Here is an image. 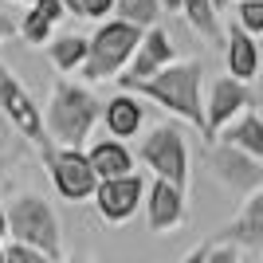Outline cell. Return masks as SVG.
I'll return each instance as SVG.
<instances>
[{
    "label": "cell",
    "instance_id": "27",
    "mask_svg": "<svg viewBox=\"0 0 263 263\" xmlns=\"http://www.w3.org/2000/svg\"><path fill=\"white\" fill-rule=\"evenodd\" d=\"M12 35H16V24H12L8 12H0V44H4V40H12Z\"/></svg>",
    "mask_w": 263,
    "mask_h": 263
},
{
    "label": "cell",
    "instance_id": "11",
    "mask_svg": "<svg viewBox=\"0 0 263 263\" xmlns=\"http://www.w3.org/2000/svg\"><path fill=\"white\" fill-rule=\"evenodd\" d=\"M169 63H173V40H169V32H165V28L142 32V44L134 51L126 75H118V90L130 87V83H142V79H154L157 71H165Z\"/></svg>",
    "mask_w": 263,
    "mask_h": 263
},
{
    "label": "cell",
    "instance_id": "4",
    "mask_svg": "<svg viewBox=\"0 0 263 263\" xmlns=\"http://www.w3.org/2000/svg\"><path fill=\"white\" fill-rule=\"evenodd\" d=\"M138 44H142V28H134V24H126V20H106L99 32L87 40V63L79 67L83 79H90V83L118 79L122 67H130Z\"/></svg>",
    "mask_w": 263,
    "mask_h": 263
},
{
    "label": "cell",
    "instance_id": "36",
    "mask_svg": "<svg viewBox=\"0 0 263 263\" xmlns=\"http://www.w3.org/2000/svg\"><path fill=\"white\" fill-rule=\"evenodd\" d=\"M0 263H4V248H0Z\"/></svg>",
    "mask_w": 263,
    "mask_h": 263
},
{
    "label": "cell",
    "instance_id": "15",
    "mask_svg": "<svg viewBox=\"0 0 263 263\" xmlns=\"http://www.w3.org/2000/svg\"><path fill=\"white\" fill-rule=\"evenodd\" d=\"M102 122H106V130H110L114 142H118V138H134L145 122V106L134 99V95L118 90L110 102H102Z\"/></svg>",
    "mask_w": 263,
    "mask_h": 263
},
{
    "label": "cell",
    "instance_id": "19",
    "mask_svg": "<svg viewBox=\"0 0 263 263\" xmlns=\"http://www.w3.org/2000/svg\"><path fill=\"white\" fill-rule=\"evenodd\" d=\"M47 59L59 71H79V67L87 63V40L83 35H59V40L47 44Z\"/></svg>",
    "mask_w": 263,
    "mask_h": 263
},
{
    "label": "cell",
    "instance_id": "30",
    "mask_svg": "<svg viewBox=\"0 0 263 263\" xmlns=\"http://www.w3.org/2000/svg\"><path fill=\"white\" fill-rule=\"evenodd\" d=\"M59 4H63L67 16H83V4H79V0H59Z\"/></svg>",
    "mask_w": 263,
    "mask_h": 263
},
{
    "label": "cell",
    "instance_id": "1",
    "mask_svg": "<svg viewBox=\"0 0 263 263\" xmlns=\"http://www.w3.org/2000/svg\"><path fill=\"white\" fill-rule=\"evenodd\" d=\"M200 83H204V63L200 59H173V63L157 71L154 79L130 83L122 87L134 99H149L157 106H165L169 114H177L181 122L197 126L204 134V99H200Z\"/></svg>",
    "mask_w": 263,
    "mask_h": 263
},
{
    "label": "cell",
    "instance_id": "6",
    "mask_svg": "<svg viewBox=\"0 0 263 263\" xmlns=\"http://www.w3.org/2000/svg\"><path fill=\"white\" fill-rule=\"evenodd\" d=\"M40 154H44V165H47V173H51L55 193H59L63 200L83 204V200L95 197L99 177H95V169H90V161H87L83 149H55V145H47V149H40Z\"/></svg>",
    "mask_w": 263,
    "mask_h": 263
},
{
    "label": "cell",
    "instance_id": "17",
    "mask_svg": "<svg viewBox=\"0 0 263 263\" xmlns=\"http://www.w3.org/2000/svg\"><path fill=\"white\" fill-rule=\"evenodd\" d=\"M216 138H220V145H232V149H240V154L255 157L263 165V118L255 110H243L240 118L232 122V126H224Z\"/></svg>",
    "mask_w": 263,
    "mask_h": 263
},
{
    "label": "cell",
    "instance_id": "25",
    "mask_svg": "<svg viewBox=\"0 0 263 263\" xmlns=\"http://www.w3.org/2000/svg\"><path fill=\"white\" fill-rule=\"evenodd\" d=\"M79 4H83L87 20H106L110 12H114V0H79Z\"/></svg>",
    "mask_w": 263,
    "mask_h": 263
},
{
    "label": "cell",
    "instance_id": "33",
    "mask_svg": "<svg viewBox=\"0 0 263 263\" xmlns=\"http://www.w3.org/2000/svg\"><path fill=\"white\" fill-rule=\"evenodd\" d=\"M8 236V220H4V209H0V240Z\"/></svg>",
    "mask_w": 263,
    "mask_h": 263
},
{
    "label": "cell",
    "instance_id": "13",
    "mask_svg": "<svg viewBox=\"0 0 263 263\" xmlns=\"http://www.w3.org/2000/svg\"><path fill=\"white\" fill-rule=\"evenodd\" d=\"M216 243H232V248H252L259 252L263 248V189L252 193V197H243V209L236 212L228 228L216 232Z\"/></svg>",
    "mask_w": 263,
    "mask_h": 263
},
{
    "label": "cell",
    "instance_id": "35",
    "mask_svg": "<svg viewBox=\"0 0 263 263\" xmlns=\"http://www.w3.org/2000/svg\"><path fill=\"white\" fill-rule=\"evenodd\" d=\"M12 4H32V0H12Z\"/></svg>",
    "mask_w": 263,
    "mask_h": 263
},
{
    "label": "cell",
    "instance_id": "23",
    "mask_svg": "<svg viewBox=\"0 0 263 263\" xmlns=\"http://www.w3.org/2000/svg\"><path fill=\"white\" fill-rule=\"evenodd\" d=\"M4 263H51V259H44L40 252L24 248V243H8L4 248Z\"/></svg>",
    "mask_w": 263,
    "mask_h": 263
},
{
    "label": "cell",
    "instance_id": "2",
    "mask_svg": "<svg viewBox=\"0 0 263 263\" xmlns=\"http://www.w3.org/2000/svg\"><path fill=\"white\" fill-rule=\"evenodd\" d=\"M99 118H102V102L87 87L63 83V79L51 87V99L44 110V130L55 149H83V142L90 138Z\"/></svg>",
    "mask_w": 263,
    "mask_h": 263
},
{
    "label": "cell",
    "instance_id": "34",
    "mask_svg": "<svg viewBox=\"0 0 263 263\" xmlns=\"http://www.w3.org/2000/svg\"><path fill=\"white\" fill-rule=\"evenodd\" d=\"M67 263H95V259H67Z\"/></svg>",
    "mask_w": 263,
    "mask_h": 263
},
{
    "label": "cell",
    "instance_id": "5",
    "mask_svg": "<svg viewBox=\"0 0 263 263\" xmlns=\"http://www.w3.org/2000/svg\"><path fill=\"white\" fill-rule=\"evenodd\" d=\"M138 157L154 169V181H169L181 193L189 189V145H185V134L173 122H161L145 134L142 145H138Z\"/></svg>",
    "mask_w": 263,
    "mask_h": 263
},
{
    "label": "cell",
    "instance_id": "31",
    "mask_svg": "<svg viewBox=\"0 0 263 263\" xmlns=\"http://www.w3.org/2000/svg\"><path fill=\"white\" fill-rule=\"evenodd\" d=\"M161 4V12H181V0H157Z\"/></svg>",
    "mask_w": 263,
    "mask_h": 263
},
{
    "label": "cell",
    "instance_id": "29",
    "mask_svg": "<svg viewBox=\"0 0 263 263\" xmlns=\"http://www.w3.org/2000/svg\"><path fill=\"white\" fill-rule=\"evenodd\" d=\"M8 118H4V114H0V154H4V149H8Z\"/></svg>",
    "mask_w": 263,
    "mask_h": 263
},
{
    "label": "cell",
    "instance_id": "18",
    "mask_svg": "<svg viewBox=\"0 0 263 263\" xmlns=\"http://www.w3.org/2000/svg\"><path fill=\"white\" fill-rule=\"evenodd\" d=\"M181 16H185L189 28L200 32L209 44H220V40H224V32H220V16L212 12L209 0H181Z\"/></svg>",
    "mask_w": 263,
    "mask_h": 263
},
{
    "label": "cell",
    "instance_id": "16",
    "mask_svg": "<svg viewBox=\"0 0 263 263\" xmlns=\"http://www.w3.org/2000/svg\"><path fill=\"white\" fill-rule=\"evenodd\" d=\"M87 161H90V169H95L99 181H118V177H130L134 173V154L122 142H114V138L95 142L87 149Z\"/></svg>",
    "mask_w": 263,
    "mask_h": 263
},
{
    "label": "cell",
    "instance_id": "10",
    "mask_svg": "<svg viewBox=\"0 0 263 263\" xmlns=\"http://www.w3.org/2000/svg\"><path fill=\"white\" fill-rule=\"evenodd\" d=\"M142 200H145V181L138 173L118 177V181H99V189H95V209L106 224H126L142 209Z\"/></svg>",
    "mask_w": 263,
    "mask_h": 263
},
{
    "label": "cell",
    "instance_id": "20",
    "mask_svg": "<svg viewBox=\"0 0 263 263\" xmlns=\"http://www.w3.org/2000/svg\"><path fill=\"white\" fill-rule=\"evenodd\" d=\"M114 12H118V20L134 24V28H157V16H161V4L157 0H114Z\"/></svg>",
    "mask_w": 263,
    "mask_h": 263
},
{
    "label": "cell",
    "instance_id": "22",
    "mask_svg": "<svg viewBox=\"0 0 263 263\" xmlns=\"http://www.w3.org/2000/svg\"><path fill=\"white\" fill-rule=\"evenodd\" d=\"M236 24H240L252 40L263 35V0H243L240 8H236Z\"/></svg>",
    "mask_w": 263,
    "mask_h": 263
},
{
    "label": "cell",
    "instance_id": "3",
    "mask_svg": "<svg viewBox=\"0 0 263 263\" xmlns=\"http://www.w3.org/2000/svg\"><path fill=\"white\" fill-rule=\"evenodd\" d=\"M4 220H8V236L12 243H24L40 252L44 259L59 263L63 259V240H59V220H55L51 204H47L40 193H20L4 209Z\"/></svg>",
    "mask_w": 263,
    "mask_h": 263
},
{
    "label": "cell",
    "instance_id": "8",
    "mask_svg": "<svg viewBox=\"0 0 263 263\" xmlns=\"http://www.w3.org/2000/svg\"><path fill=\"white\" fill-rule=\"evenodd\" d=\"M209 169L220 185L228 189V193H236V197H252V193L263 189V165L255 157L240 154V149H232V145H212Z\"/></svg>",
    "mask_w": 263,
    "mask_h": 263
},
{
    "label": "cell",
    "instance_id": "37",
    "mask_svg": "<svg viewBox=\"0 0 263 263\" xmlns=\"http://www.w3.org/2000/svg\"><path fill=\"white\" fill-rule=\"evenodd\" d=\"M240 4H243V0H240Z\"/></svg>",
    "mask_w": 263,
    "mask_h": 263
},
{
    "label": "cell",
    "instance_id": "26",
    "mask_svg": "<svg viewBox=\"0 0 263 263\" xmlns=\"http://www.w3.org/2000/svg\"><path fill=\"white\" fill-rule=\"evenodd\" d=\"M32 8L40 12V16H47V20H51V24H59V20H63V16H67L59 0H32Z\"/></svg>",
    "mask_w": 263,
    "mask_h": 263
},
{
    "label": "cell",
    "instance_id": "32",
    "mask_svg": "<svg viewBox=\"0 0 263 263\" xmlns=\"http://www.w3.org/2000/svg\"><path fill=\"white\" fill-rule=\"evenodd\" d=\"M209 4H212V12L220 16V12H228V4H232V0H209Z\"/></svg>",
    "mask_w": 263,
    "mask_h": 263
},
{
    "label": "cell",
    "instance_id": "9",
    "mask_svg": "<svg viewBox=\"0 0 263 263\" xmlns=\"http://www.w3.org/2000/svg\"><path fill=\"white\" fill-rule=\"evenodd\" d=\"M248 106H252V90L243 87V83H236V79H228V75L216 79L212 90H209V102H204V138L216 142V134L224 130V126H232Z\"/></svg>",
    "mask_w": 263,
    "mask_h": 263
},
{
    "label": "cell",
    "instance_id": "24",
    "mask_svg": "<svg viewBox=\"0 0 263 263\" xmlns=\"http://www.w3.org/2000/svg\"><path fill=\"white\" fill-rule=\"evenodd\" d=\"M204 263H240V248H232V243H209V259Z\"/></svg>",
    "mask_w": 263,
    "mask_h": 263
},
{
    "label": "cell",
    "instance_id": "7",
    "mask_svg": "<svg viewBox=\"0 0 263 263\" xmlns=\"http://www.w3.org/2000/svg\"><path fill=\"white\" fill-rule=\"evenodd\" d=\"M0 114L8 118V126H16V130L28 138V142H35L40 149H47V130H44V114H40V106L32 102V95L20 87V79L12 75L8 67L0 63Z\"/></svg>",
    "mask_w": 263,
    "mask_h": 263
},
{
    "label": "cell",
    "instance_id": "21",
    "mask_svg": "<svg viewBox=\"0 0 263 263\" xmlns=\"http://www.w3.org/2000/svg\"><path fill=\"white\" fill-rule=\"evenodd\" d=\"M16 32L24 35V40H28V44H51V32H55V24L47 20V16H40V12L35 8H28L24 12V20H20V28H16Z\"/></svg>",
    "mask_w": 263,
    "mask_h": 263
},
{
    "label": "cell",
    "instance_id": "12",
    "mask_svg": "<svg viewBox=\"0 0 263 263\" xmlns=\"http://www.w3.org/2000/svg\"><path fill=\"white\" fill-rule=\"evenodd\" d=\"M142 204H145V224L157 236H169V232H177L185 224V193L173 189L169 181H154V185L145 189Z\"/></svg>",
    "mask_w": 263,
    "mask_h": 263
},
{
    "label": "cell",
    "instance_id": "28",
    "mask_svg": "<svg viewBox=\"0 0 263 263\" xmlns=\"http://www.w3.org/2000/svg\"><path fill=\"white\" fill-rule=\"evenodd\" d=\"M204 259H209V243H200V248H193V252H189V255H185L181 263H204Z\"/></svg>",
    "mask_w": 263,
    "mask_h": 263
},
{
    "label": "cell",
    "instance_id": "14",
    "mask_svg": "<svg viewBox=\"0 0 263 263\" xmlns=\"http://www.w3.org/2000/svg\"><path fill=\"white\" fill-rule=\"evenodd\" d=\"M224 63H228V79H236V83H252L255 75H259V44H255L252 35L243 32L240 24H232L228 35H224Z\"/></svg>",
    "mask_w": 263,
    "mask_h": 263
}]
</instances>
